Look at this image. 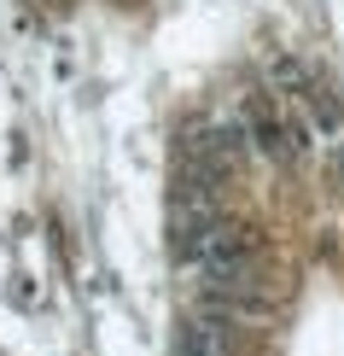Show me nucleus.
<instances>
[{"label":"nucleus","instance_id":"nucleus-2","mask_svg":"<svg viewBox=\"0 0 344 356\" xmlns=\"http://www.w3.org/2000/svg\"><path fill=\"white\" fill-rule=\"evenodd\" d=\"M304 99H309V117H316V123L327 129V135H333V129L344 123V106H338V94H333V88H321V82H304Z\"/></svg>","mask_w":344,"mask_h":356},{"label":"nucleus","instance_id":"nucleus-1","mask_svg":"<svg viewBox=\"0 0 344 356\" xmlns=\"http://www.w3.org/2000/svg\"><path fill=\"white\" fill-rule=\"evenodd\" d=\"M234 350V316H187L175 333V356H228Z\"/></svg>","mask_w":344,"mask_h":356}]
</instances>
